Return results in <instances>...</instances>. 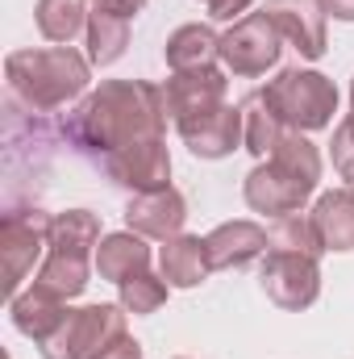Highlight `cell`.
Returning <instances> with one entry per match:
<instances>
[{
    "instance_id": "1",
    "label": "cell",
    "mask_w": 354,
    "mask_h": 359,
    "mask_svg": "<svg viewBox=\"0 0 354 359\" xmlns=\"http://www.w3.org/2000/svg\"><path fill=\"white\" fill-rule=\"evenodd\" d=\"M167 92L150 80H104L88 92L67 117L63 134L76 151L92 155L96 163L138 138H163L167 134Z\"/></svg>"
},
{
    "instance_id": "2",
    "label": "cell",
    "mask_w": 354,
    "mask_h": 359,
    "mask_svg": "<svg viewBox=\"0 0 354 359\" xmlns=\"http://www.w3.org/2000/svg\"><path fill=\"white\" fill-rule=\"evenodd\" d=\"M317 184H321V151L309 142V134L288 130L279 147L242 180V196L263 217H288L304 213V201L317 192Z\"/></svg>"
},
{
    "instance_id": "3",
    "label": "cell",
    "mask_w": 354,
    "mask_h": 359,
    "mask_svg": "<svg viewBox=\"0 0 354 359\" xmlns=\"http://www.w3.org/2000/svg\"><path fill=\"white\" fill-rule=\"evenodd\" d=\"M4 80L8 92L34 109V113H55L88 96L92 84V59L76 46H46V50H13L4 59Z\"/></svg>"
},
{
    "instance_id": "4",
    "label": "cell",
    "mask_w": 354,
    "mask_h": 359,
    "mask_svg": "<svg viewBox=\"0 0 354 359\" xmlns=\"http://www.w3.org/2000/svg\"><path fill=\"white\" fill-rule=\"evenodd\" d=\"M100 217L88 209H63L50 217V238H46V259L34 276L38 288L71 301L88 288V276L96 268V247H100Z\"/></svg>"
},
{
    "instance_id": "5",
    "label": "cell",
    "mask_w": 354,
    "mask_h": 359,
    "mask_svg": "<svg viewBox=\"0 0 354 359\" xmlns=\"http://www.w3.org/2000/svg\"><path fill=\"white\" fill-rule=\"evenodd\" d=\"M267 96V104L279 113V121L288 130H300V134H313V130H325L334 126V113H338V88L330 76L313 72V67H288L279 72L275 80H267V88H259Z\"/></svg>"
},
{
    "instance_id": "6",
    "label": "cell",
    "mask_w": 354,
    "mask_h": 359,
    "mask_svg": "<svg viewBox=\"0 0 354 359\" xmlns=\"http://www.w3.org/2000/svg\"><path fill=\"white\" fill-rule=\"evenodd\" d=\"M125 309L121 305H84L71 309L67 322L38 347L42 359H92L104 347H113L117 339H125Z\"/></svg>"
},
{
    "instance_id": "7",
    "label": "cell",
    "mask_w": 354,
    "mask_h": 359,
    "mask_svg": "<svg viewBox=\"0 0 354 359\" xmlns=\"http://www.w3.org/2000/svg\"><path fill=\"white\" fill-rule=\"evenodd\" d=\"M279 55H283V38L267 13H246L242 21H234L221 34V67L242 80L267 76L279 63Z\"/></svg>"
},
{
    "instance_id": "8",
    "label": "cell",
    "mask_w": 354,
    "mask_h": 359,
    "mask_svg": "<svg viewBox=\"0 0 354 359\" xmlns=\"http://www.w3.org/2000/svg\"><path fill=\"white\" fill-rule=\"evenodd\" d=\"M50 217L42 209H8L0 217V259H4V292L8 301L21 292V280L34 271L50 238Z\"/></svg>"
},
{
    "instance_id": "9",
    "label": "cell",
    "mask_w": 354,
    "mask_h": 359,
    "mask_svg": "<svg viewBox=\"0 0 354 359\" xmlns=\"http://www.w3.org/2000/svg\"><path fill=\"white\" fill-rule=\"evenodd\" d=\"M259 284H263L271 305L300 313L321 297V264L313 255H296V251H267L263 268H259Z\"/></svg>"
},
{
    "instance_id": "10",
    "label": "cell",
    "mask_w": 354,
    "mask_h": 359,
    "mask_svg": "<svg viewBox=\"0 0 354 359\" xmlns=\"http://www.w3.org/2000/svg\"><path fill=\"white\" fill-rule=\"evenodd\" d=\"M100 168L117 188L138 196V192H155V188L171 184V151H167V138H138V142L104 155Z\"/></svg>"
},
{
    "instance_id": "11",
    "label": "cell",
    "mask_w": 354,
    "mask_h": 359,
    "mask_svg": "<svg viewBox=\"0 0 354 359\" xmlns=\"http://www.w3.org/2000/svg\"><path fill=\"white\" fill-rule=\"evenodd\" d=\"M167 92V113L171 121H192L200 113H213L225 104V92H229V80L225 72L213 63V67H192V72H171V80L163 84Z\"/></svg>"
},
{
    "instance_id": "12",
    "label": "cell",
    "mask_w": 354,
    "mask_h": 359,
    "mask_svg": "<svg viewBox=\"0 0 354 359\" xmlns=\"http://www.w3.org/2000/svg\"><path fill=\"white\" fill-rule=\"evenodd\" d=\"M176 130H179V138H183V147H187L196 159H229V155L242 147V134H246V126H242V104L234 109V104L225 100V104L213 109V113H200V117H192V121H179Z\"/></svg>"
},
{
    "instance_id": "13",
    "label": "cell",
    "mask_w": 354,
    "mask_h": 359,
    "mask_svg": "<svg viewBox=\"0 0 354 359\" xmlns=\"http://www.w3.org/2000/svg\"><path fill=\"white\" fill-rule=\"evenodd\" d=\"M263 13L279 29V38L288 46H296L304 59H321L325 55L330 34H325V13H321L317 0H267Z\"/></svg>"
},
{
    "instance_id": "14",
    "label": "cell",
    "mask_w": 354,
    "mask_h": 359,
    "mask_svg": "<svg viewBox=\"0 0 354 359\" xmlns=\"http://www.w3.org/2000/svg\"><path fill=\"white\" fill-rule=\"evenodd\" d=\"M183 222H187V201H183V192L171 188V184L167 188H155V192H138L125 205V226L134 234H142V238L167 243V238L183 234Z\"/></svg>"
},
{
    "instance_id": "15",
    "label": "cell",
    "mask_w": 354,
    "mask_h": 359,
    "mask_svg": "<svg viewBox=\"0 0 354 359\" xmlns=\"http://www.w3.org/2000/svg\"><path fill=\"white\" fill-rule=\"evenodd\" d=\"M204 247H208L213 271L250 268L255 259H263L271 251V234H267V226L250 222V217H234V222H221L217 230H208Z\"/></svg>"
},
{
    "instance_id": "16",
    "label": "cell",
    "mask_w": 354,
    "mask_h": 359,
    "mask_svg": "<svg viewBox=\"0 0 354 359\" xmlns=\"http://www.w3.org/2000/svg\"><path fill=\"white\" fill-rule=\"evenodd\" d=\"M67 313H71L67 301L55 297V292H46V288H38V284L21 288V292L8 301V318H13L17 334H25L34 347H42V343L67 322Z\"/></svg>"
},
{
    "instance_id": "17",
    "label": "cell",
    "mask_w": 354,
    "mask_h": 359,
    "mask_svg": "<svg viewBox=\"0 0 354 359\" xmlns=\"http://www.w3.org/2000/svg\"><path fill=\"white\" fill-rule=\"evenodd\" d=\"M208 247L200 234H176L163 243L159 251V276L171 284V288H196L200 280H208Z\"/></svg>"
},
{
    "instance_id": "18",
    "label": "cell",
    "mask_w": 354,
    "mask_h": 359,
    "mask_svg": "<svg viewBox=\"0 0 354 359\" xmlns=\"http://www.w3.org/2000/svg\"><path fill=\"white\" fill-rule=\"evenodd\" d=\"M163 59L171 72H192V67H213L221 59V34L204 21H187L163 46Z\"/></svg>"
},
{
    "instance_id": "19",
    "label": "cell",
    "mask_w": 354,
    "mask_h": 359,
    "mask_svg": "<svg viewBox=\"0 0 354 359\" xmlns=\"http://www.w3.org/2000/svg\"><path fill=\"white\" fill-rule=\"evenodd\" d=\"M146 268H150V247H146L142 234L117 230V234L100 238V247H96V271H100V280L121 284V280H129V276H138V271H146Z\"/></svg>"
},
{
    "instance_id": "20",
    "label": "cell",
    "mask_w": 354,
    "mask_h": 359,
    "mask_svg": "<svg viewBox=\"0 0 354 359\" xmlns=\"http://www.w3.org/2000/svg\"><path fill=\"white\" fill-rule=\"evenodd\" d=\"M313 226H317L325 251H354V192L346 184L317 196Z\"/></svg>"
},
{
    "instance_id": "21",
    "label": "cell",
    "mask_w": 354,
    "mask_h": 359,
    "mask_svg": "<svg viewBox=\"0 0 354 359\" xmlns=\"http://www.w3.org/2000/svg\"><path fill=\"white\" fill-rule=\"evenodd\" d=\"M88 0H38L34 4V21H38L42 38L55 46H71L88 29Z\"/></svg>"
},
{
    "instance_id": "22",
    "label": "cell",
    "mask_w": 354,
    "mask_h": 359,
    "mask_svg": "<svg viewBox=\"0 0 354 359\" xmlns=\"http://www.w3.org/2000/svg\"><path fill=\"white\" fill-rule=\"evenodd\" d=\"M242 126H246V134H242V151H250L255 159H267V155L279 147V138L288 134V126H283L279 113L267 104L263 92H250V96L242 100Z\"/></svg>"
},
{
    "instance_id": "23",
    "label": "cell",
    "mask_w": 354,
    "mask_h": 359,
    "mask_svg": "<svg viewBox=\"0 0 354 359\" xmlns=\"http://www.w3.org/2000/svg\"><path fill=\"white\" fill-rule=\"evenodd\" d=\"M84 38H88L92 67H113V63L125 55V46H129V21H125V17H117V13L92 8Z\"/></svg>"
},
{
    "instance_id": "24",
    "label": "cell",
    "mask_w": 354,
    "mask_h": 359,
    "mask_svg": "<svg viewBox=\"0 0 354 359\" xmlns=\"http://www.w3.org/2000/svg\"><path fill=\"white\" fill-rule=\"evenodd\" d=\"M167 292H171V284L146 268V271H138V276H129V280L117 284V305L125 313H134V318H146V313H159L167 305Z\"/></svg>"
},
{
    "instance_id": "25",
    "label": "cell",
    "mask_w": 354,
    "mask_h": 359,
    "mask_svg": "<svg viewBox=\"0 0 354 359\" xmlns=\"http://www.w3.org/2000/svg\"><path fill=\"white\" fill-rule=\"evenodd\" d=\"M271 251H296V255H313L321 259L325 255V243L313 226V213H288V217H275L271 226Z\"/></svg>"
},
{
    "instance_id": "26",
    "label": "cell",
    "mask_w": 354,
    "mask_h": 359,
    "mask_svg": "<svg viewBox=\"0 0 354 359\" xmlns=\"http://www.w3.org/2000/svg\"><path fill=\"white\" fill-rule=\"evenodd\" d=\"M330 155H334V168H338V176L346 180V188L354 192V113L338 121V130H334V142H330Z\"/></svg>"
},
{
    "instance_id": "27",
    "label": "cell",
    "mask_w": 354,
    "mask_h": 359,
    "mask_svg": "<svg viewBox=\"0 0 354 359\" xmlns=\"http://www.w3.org/2000/svg\"><path fill=\"white\" fill-rule=\"evenodd\" d=\"M255 0H208V17L213 21H242L250 13Z\"/></svg>"
},
{
    "instance_id": "28",
    "label": "cell",
    "mask_w": 354,
    "mask_h": 359,
    "mask_svg": "<svg viewBox=\"0 0 354 359\" xmlns=\"http://www.w3.org/2000/svg\"><path fill=\"white\" fill-rule=\"evenodd\" d=\"M92 359H142V343L134 334H125V339H117L113 347H104L100 355H92Z\"/></svg>"
},
{
    "instance_id": "29",
    "label": "cell",
    "mask_w": 354,
    "mask_h": 359,
    "mask_svg": "<svg viewBox=\"0 0 354 359\" xmlns=\"http://www.w3.org/2000/svg\"><path fill=\"white\" fill-rule=\"evenodd\" d=\"M96 8H104V13H117V17H138L142 8H146V0H92Z\"/></svg>"
},
{
    "instance_id": "30",
    "label": "cell",
    "mask_w": 354,
    "mask_h": 359,
    "mask_svg": "<svg viewBox=\"0 0 354 359\" xmlns=\"http://www.w3.org/2000/svg\"><path fill=\"white\" fill-rule=\"evenodd\" d=\"M317 4H321V13L334 17V21H354V0H317Z\"/></svg>"
},
{
    "instance_id": "31",
    "label": "cell",
    "mask_w": 354,
    "mask_h": 359,
    "mask_svg": "<svg viewBox=\"0 0 354 359\" xmlns=\"http://www.w3.org/2000/svg\"><path fill=\"white\" fill-rule=\"evenodd\" d=\"M351 113H354V80H351Z\"/></svg>"
},
{
    "instance_id": "32",
    "label": "cell",
    "mask_w": 354,
    "mask_h": 359,
    "mask_svg": "<svg viewBox=\"0 0 354 359\" xmlns=\"http://www.w3.org/2000/svg\"><path fill=\"white\" fill-rule=\"evenodd\" d=\"M204 4H208V0H204Z\"/></svg>"
}]
</instances>
